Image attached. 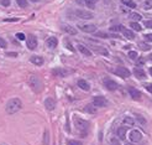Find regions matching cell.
Here are the masks:
<instances>
[{"mask_svg":"<svg viewBox=\"0 0 152 145\" xmlns=\"http://www.w3.org/2000/svg\"><path fill=\"white\" fill-rule=\"evenodd\" d=\"M22 108V102L20 101L19 98H12L10 99L5 106V110L8 114H15L17 113L20 109Z\"/></svg>","mask_w":152,"mask_h":145,"instance_id":"obj_1","label":"cell"},{"mask_svg":"<svg viewBox=\"0 0 152 145\" xmlns=\"http://www.w3.org/2000/svg\"><path fill=\"white\" fill-rule=\"evenodd\" d=\"M69 15L72 17H75V19H80V20H90L94 17V14L88 11V10H83V9H75V10H72L69 11Z\"/></svg>","mask_w":152,"mask_h":145,"instance_id":"obj_2","label":"cell"},{"mask_svg":"<svg viewBox=\"0 0 152 145\" xmlns=\"http://www.w3.org/2000/svg\"><path fill=\"white\" fill-rule=\"evenodd\" d=\"M29 83H30V86H31L33 92L40 93L41 91H42V88H43L42 82H41V79L37 77V76H31L30 79H29Z\"/></svg>","mask_w":152,"mask_h":145,"instance_id":"obj_3","label":"cell"},{"mask_svg":"<svg viewBox=\"0 0 152 145\" xmlns=\"http://www.w3.org/2000/svg\"><path fill=\"white\" fill-rule=\"evenodd\" d=\"M74 125L77 127V129L80 130V132H85V130L89 128V123L80 119V118H74Z\"/></svg>","mask_w":152,"mask_h":145,"instance_id":"obj_4","label":"cell"},{"mask_svg":"<svg viewBox=\"0 0 152 145\" xmlns=\"http://www.w3.org/2000/svg\"><path fill=\"white\" fill-rule=\"evenodd\" d=\"M114 73L116 76H119V77H121V78H127V77H130V74H131V72L127 70L126 67H117V68L114 70Z\"/></svg>","mask_w":152,"mask_h":145,"instance_id":"obj_5","label":"cell"},{"mask_svg":"<svg viewBox=\"0 0 152 145\" xmlns=\"http://www.w3.org/2000/svg\"><path fill=\"white\" fill-rule=\"evenodd\" d=\"M26 45L27 47L30 48V50H35V48L37 47V39L35 35H29L26 39Z\"/></svg>","mask_w":152,"mask_h":145,"instance_id":"obj_6","label":"cell"},{"mask_svg":"<svg viewBox=\"0 0 152 145\" xmlns=\"http://www.w3.org/2000/svg\"><path fill=\"white\" fill-rule=\"evenodd\" d=\"M93 104H94L95 107H105V106L108 104V101L105 99V97L98 95V97H95V98H94Z\"/></svg>","mask_w":152,"mask_h":145,"instance_id":"obj_7","label":"cell"},{"mask_svg":"<svg viewBox=\"0 0 152 145\" xmlns=\"http://www.w3.org/2000/svg\"><path fill=\"white\" fill-rule=\"evenodd\" d=\"M130 139H131L132 143H139L142 139L141 132H139V130H132V132L130 133Z\"/></svg>","mask_w":152,"mask_h":145,"instance_id":"obj_8","label":"cell"},{"mask_svg":"<svg viewBox=\"0 0 152 145\" xmlns=\"http://www.w3.org/2000/svg\"><path fill=\"white\" fill-rule=\"evenodd\" d=\"M79 29L83 32H95L96 31V26L93 24H85V25H79Z\"/></svg>","mask_w":152,"mask_h":145,"instance_id":"obj_9","label":"cell"},{"mask_svg":"<svg viewBox=\"0 0 152 145\" xmlns=\"http://www.w3.org/2000/svg\"><path fill=\"white\" fill-rule=\"evenodd\" d=\"M45 107L47 110H53L56 108V101H54L52 97H48V98H46V101H45Z\"/></svg>","mask_w":152,"mask_h":145,"instance_id":"obj_10","label":"cell"},{"mask_svg":"<svg viewBox=\"0 0 152 145\" xmlns=\"http://www.w3.org/2000/svg\"><path fill=\"white\" fill-rule=\"evenodd\" d=\"M104 85H105V87L109 89V91H116L117 89V83L113 79H109V78L104 79Z\"/></svg>","mask_w":152,"mask_h":145,"instance_id":"obj_11","label":"cell"},{"mask_svg":"<svg viewBox=\"0 0 152 145\" xmlns=\"http://www.w3.org/2000/svg\"><path fill=\"white\" fill-rule=\"evenodd\" d=\"M61 29L63 32L69 34V35H77V29H75V27H72L71 25H62Z\"/></svg>","mask_w":152,"mask_h":145,"instance_id":"obj_12","label":"cell"},{"mask_svg":"<svg viewBox=\"0 0 152 145\" xmlns=\"http://www.w3.org/2000/svg\"><path fill=\"white\" fill-rule=\"evenodd\" d=\"M134 74H135V77H137L139 79H143L145 77H146V73H145V71L141 70V68H139V67L134 68Z\"/></svg>","mask_w":152,"mask_h":145,"instance_id":"obj_13","label":"cell"},{"mask_svg":"<svg viewBox=\"0 0 152 145\" xmlns=\"http://www.w3.org/2000/svg\"><path fill=\"white\" fill-rule=\"evenodd\" d=\"M129 93L134 99H140L141 98V92L137 91V89H135V88H132V87L129 88Z\"/></svg>","mask_w":152,"mask_h":145,"instance_id":"obj_14","label":"cell"},{"mask_svg":"<svg viewBox=\"0 0 152 145\" xmlns=\"http://www.w3.org/2000/svg\"><path fill=\"white\" fill-rule=\"evenodd\" d=\"M46 44L50 48H54V47H57V45H58V40L56 37H50V39H47Z\"/></svg>","mask_w":152,"mask_h":145,"instance_id":"obj_15","label":"cell"},{"mask_svg":"<svg viewBox=\"0 0 152 145\" xmlns=\"http://www.w3.org/2000/svg\"><path fill=\"white\" fill-rule=\"evenodd\" d=\"M117 136L120 140H125L126 138V127H120L117 129Z\"/></svg>","mask_w":152,"mask_h":145,"instance_id":"obj_16","label":"cell"},{"mask_svg":"<svg viewBox=\"0 0 152 145\" xmlns=\"http://www.w3.org/2000/svg\"><path fill=\"white\" fill-rule=\"evenodd\" d=\"M121 32H122V35L125 36L126 39H129V40H134V39H135V35H134V32L131 31V30H129V29H124V27H122Z\"/></svg>","mask_w":152,"mask_h":145,"instance_id":"obj_17","label":"cell"},{"mask_svg":"<svg viewBox=\"0 0 152 145\" xmlns=\"http://www.w3.org/2000/svg\"><path fill=\"white\" fill-rule=\"evenodd\" d=\"M93 50H94L95 52H98V53L104 55V56H108V55H109V51L106 50L105 47H103V46H94Z\"/></svg>","mask_w":152,"mask_h":145,"instance_id":"obj_18","label":"cell"},{"mask_svg":"<svg viewBox=\"0 0 152 145\" xmlns=\"http://www.w3.org/2000/svg\"><path fill=\"white\" fill-rule=\"evenodd\" d=\"M30 61L32 62L33 65H36V66L43 65V58H42V57H40V56H32V57L30 58Z\"/></svg>","mask_w":152,"mask_h":145,"instance_id":"obj_19","label":"cell"},{"mask_svg":"<svg viewBox=\"0 0 152 145\" xmlns=\"http://www.w3.org/2000/svg\"><path fill=\"white\" fill-rule=\"evenodd\" d=\"M78 87L80 89H83V91H89V89H90V87H89V83H88V82H85L84 79H79L78 81Z\"/></svg>","mask_w":152,"mask_h":145,"instance_id":"obj_20","label":"cell"},{"mask_svg":"<svg viewBox=\"0 0 152 145\" xmlns=\"http://www.w3.org/2000/svg\"><path fill=\"white\" fill-rule=\"evenodd\" d=\"M78 50H79L83 55H85V56H88V57H89V56H92V52L89 51L85 46H83V45H78Z\"/></svg>","mask_w":152,"mask_h":145,"instance_id":"obj_21","label":"cell"},{"mask_svg":"<svg viewBox=\"0 0 152 145\" xmlns=\"http://www.w3.org/2000/svg\"><path fill=\"white\" fill-rule=\"evenodd\" d=\"M52 73L56 74V76H59V77H64V76L67 74V71L66 70H62V68H56V70L52 71Z\"/></svg>","mask_w":152,"mask_h":145,"instance_id":"obj_22","label":"cell"},{"mask_svg":"<svg viewBox=\"0 0 152 145\" xmlns=\"http://www.w3.org/2000/svg\"><path fill=\"white\" fill-rule=\"evenodd\" d=\"M122 123L125 124V125H129V127H131V125H134L135 124V120L131 118V117H125V118L122 119Z\"/></svg>","mask_w":152,"mask_h":145,"instance_id":"obj_23","label":"cell"},{"mask_svg":"<svg viewBox=\"0 0 152 145\" xmlns=\"http://www.w3.org/2000/svg\"><path fill=\"white\" fill-rule=\"evenodd\" d=\"M122 4L126 5L127 8H130V9H135L136 8V4L134 1H131V0H122Z\"/></svg>","mask_w":152,"mask_h":145,"instance_id":"obj_24","label":"cell"},{"mask_svg":"<svg viewBox=\"0 0 152 145\" xmlns=\"http://www.w3.org/2000/svg\"><path fill=\"white\" fill-rule=\"evenodd\" d=\"M95 34V37H103V39H110L111 36L109 35L106 32H103V31H99V32H94Z\"/></svg>","mask_w":152,"mask_h":145,"instance_id":"obj_25","label":"cell"},{"mask_svg":"<svg viewBox=\"0 0 152 145\" xmlns=\"http://www.w3.org/2000/svg\"><path fill=\"white\" fill-rule=\"evenodd\" d=\"M43 145H50V133H48V130H46L43 135Z\"/></svg>","mask_w":152,"mask_h":145,"instance_id":"obj_26","label":"cell"},{"mask_svg":"<svg viewBox=\"0 0 152 145\" xmlns=\"http://www.w3.org/2000/svg\"><path fill=\"white\" fill-rule=\"evenodd\" d=\"M130 27H132L135 31H141V30H142V27H141L139 24H137V23H135V21L130 23Z\"/></svg>","mask_w":152,"mask_h":145,"instance_id":"obj_27","label":"cell"},{"mask_svg":"<svg viewBox=\"0 0 152 145\" xmlns=\"http://www.w3.org/2000/svg\"><path fill=\"white\" fill-rule=\"evenodd\" d=\"M143 9H145V10L152 9V0H145V3H143Z\"/></svg>","mask_w":152,"mask_h":145,"instance_id":"obj_28","label":"cell"},{"mask_svg":"<svg viewBox=\"0 0 152 145\" xmlns=\"http://www.w3.org/2000/svg\"><path fill=\"white\" fill-rule=\"evenodd\" d=\"M84 110L85 112H88V113H95V106H92V104H88L85 108H84Z\"/></svg>","mask_w":152,"mask_h":145,"instance_id":"obj_29","label":"cell"},{"mask_svg":"<svg viewBox=\"0 0 152 145\" xmlns=\"http://www.w3.org/2000/svg\"><path fill=\"white\" fill-rule=\"evenodd\" d=\"M84 3H85V5L88 6V8L94 9V6H95V0H84Z\"/></svg>","mask_w":152,"mask_h":145,"instance_id":"obj_30","label":"cell"},{"mask_svg":"<svg viewBox=\"0 0 152 145\" xmlns=\"http://www.w3.org/2000/svg\"><path fill=\"white\" fill-rule=\"evenodd\" d=\"M16 3L20 8H26L27 6V0H16Z\"/></svg>","mask_w":152,"mask_h":145,"instance_id":"obj_31","label":"cell"},{"mask_svg":"<svg viewBox=\"0 0 152 145\" xmlns=\"http://www.w3.org/2000/svg\"><path fill=\"white\" fill-rule=\"evenodd\" d=\"M139 46H140L141 50H143V51H148L150 48H151V46H148L147 44H143V42H140V44H139Z\"/></svg>","mask_w":152,"mask_h":145,"instance_id":"obj_32","label":"cell"},{"mask_svg":"<svg viewBox=\"0 0 152 145\" xmlns=\"http://www.w3.org/2000/svg\"><path fill=\"white\" fill-rule=\"evenodd\" d=\"M136 119L139 120V123L141 124V125H145V124H146V119H145L143 117H141V115H136Z\"/></svg>","mask_w":152,"mask_h":145,"instance_id":"obj_33","label":"cell"},{"mask_svg":"<svg viewBox=\"0 0 152 145\" xmlns=\"http://www.w3.org/2000/svg\"><path fill=\"white\" fill-rule=\"evenodd\" d=\"M129 57H130L131 60H136V58H137V52H136V51H130V52H129Z\"/></svg>","mask_w":152,"mask_h":145,"instance_id":"obj_34","label":"cell"},{"mask_svg":"<svg viewBox=\"0 0 152 145\" xmlns=\"http://www.w3.org/2000/svg\"><path fill=\"white\" fill-rule=\"evenodd\" d=\"M131 17H132L134 20H135V21H140V20H141V15H140V14H131Z\"/></svg>","mask_w":152,"mask_h":145,"instance_id":"obj_35","label":"cell"},{"mask_svg":"<svg viewBox=\"0 0 152 145\" xmlns=\"http://www.w3.org/2000/svg\"><path fill=\"white\" fill-rule=\"evenodd\" d=\"M122 26H111L110 27V31H121Z\"/></svg>","mask_w":152,"mask_h":145,"instance_id":"obj_36","label":"cell"},{"mask_svg":"<svg viewBox=\"0 0 152 145\" xmlns=\"http://www.w3.org/2000/svg\"><path fill=\"white\" fill-rule=\"evenodd\" d=\"M145 41H148V42H152V34H147V35H145Z\"/></svg>","mask_w":152,"mask_h":145,"instance_id":"obj_37","label":"cell"},{"mask_svg":"<svg viewBox=\"0 0 152 145\" xmlns=\"http://www.w3.org/2000/svg\"><path fill=\"white\" fill-rule=\"evenodd\" d=\"M67 145H82V143L80 141H77V140H69Z\"/></svg>","mask_w":152,"mask_h":145,"instance_id":"obj_38","label":"cell"},{"mask_svg":"<svg viewBox=\"0 0 152 145\" xmlns=\"http://www.w3.org/2000/svg\"><path fill=\"white\" fill-rule=\"evenodd\" d=\"M0 47H1V48H5L6 47V41L3 37H0Z\"/></svg>","mask_w":152,"mask_h":145,"instance_id":"obj_39","label":"cell"},{"mask_svg":"<svg viewBox=\"0 0 152 145\" xmlns=\"http://www.w3.org/2000/svg\"><path fill=\"white\" fill-rule=\"evenodd\" d=\"M16 37H17L19 40H21V41L26 39V36L24 35V34H22V32H19V34H16Z\"/></svg>","mask_w":152,"mask_h":145,"instance_id":"obj_40","label":"cell"},{"mask_svg":"<svg viewBox=\"0 0 152 145\" xmlns=\"http://www.w3.org/2000/svg\"><path fill=\"white\" fill-rule=\"evenodd\" d=\"M145 27L152 29V20H147V21H145Z\"/></svg>","mask_w":152,"mask_h":145,"instance_id":"obj_41","label":"cell"},{"mask_svg":"<svg viewBox=\"0 0 152 145\" xmlns=\"http://www.w3.org/2000/svg\"><path fill=\"white\" fill-rule=\"evenodd\" d=\"M145 88H146L150 93H152V85L151 83H146V85H145Z\"/></svg>","mask_w":152,"mask_h":145,"instance_id":"obj_42","label":"cell"},{"mask_svg":"<svg viewBox=\"0 0 152 145\" xmlns=\"http://www.w3.org/2000/svg\"><path fill=\"white\" fill-rule=\"evenodd\" d=\"M1 5L3 6H9L10 5V0H1Z\"/></svg>","mask_w":152,"mask_h":145,"instance_id":"obj_43","label":"cell"},{"mask_svg":"<svg viewBox=\"0 0 152 145\" xmlns=\"http://www.w3.org/2000/svg\"><path fill=\"white\" fill-rule=\"evenodd\" d=\"M4 21H17V19L16 17H14V19H5Z\"/></svg>","mask_w":152,"mask_h":145,"instance_id":"obj_44","label":"cell"},{"mask_svg":"<svg viewBox=\"0 0 152 145\" xmlns=\"http://www.w3.org/2000/svg\"><path fill=\"white\" fill-rule=\"evenodd\" d=\"M111 144H113V145H120V144H119V141L115 140V139H111Z\"/></svg>","mask_w":152,"mask_h":145,"instance_id":"obj_45","label":"cell"},{"mask_svg":"<svg viewBox=\"0 0 152 145\" xmlns=\"http://www.w3.org/2000/svg\"><path fill=\"white\" fill-rule=\"evenodd\" d=\"M137 62H139L140 65H142V63H145V60L143 58H139V61H137Z\"/></svg>","mask_w":152,"mask_h":145,"instance_id":"obj_46","label":"cell"},{"mask_svg":"<svg viewBox=\"0 0 152 145\" xmlns=\"http://www.w3.org/2000/svg\"><path fill=\"white\" fill-rule=\"evenodd\" d=\"M30 1H32V3H38L40 0H30Z\"/></svg>","mask_w":152,"mask_h":145,"instance_id":"obj_47","label":"cell"},{"mask_svg":"<svg viewBox=\"0 0 152 145\" xmlns=\"http://www.w3.org/2000/svg\"><path fill=\"white\" fill-rule=\"evenodd\" d=\"M150 74L152 76V68H150Z\"/></svg>","mask_w":152,"mask_h":145,"instance_id":"obj_48","label":"cell"},{"mask_svg":"<svg viewBox=\"0 0 152 145\" xmlns=\"http://www.w3.org/2000/svg\"><path fill=\"white\" fill-rule=\"evenodd\" d=\"M150 60H151V61H152V53H151V55H150Z\"/></svg>","mask_w":152,"mask_h":145,"instance_id":"obj_49","label":"cell"},{"mask_svg":"<svg viewBox=\"0 0 152 145\" xmlns=\"http://www.w3.org/2000/svg\"><path fill=\"white\" fill-rule=\"evenodd\" d=\"M125 145H132V144H125Z\"/></svg>","mask_w":152,"mask_h":145,"instance_id":"obj_50","label":"cell"},{"mask_svg":"<svg viewBox=\"0 0 152 145\" xmlns=\"http://www.w3.org/2000/svg\"><path fill=\"white\" fill-rule=\"evenodd\" d=\"M95 1H99V0H95Z\"/></svg>","mask_w":152,"mask_h":145,"instance_id":"obj_51","label":"cell"}]
</instances>
